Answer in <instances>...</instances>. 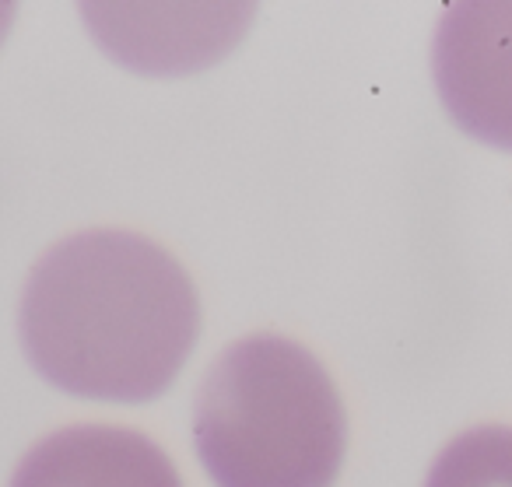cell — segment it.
Segmentation results:
<instances>
[{"instance_id": "5", "label": "cell", "mask_w": 512, "mask_h": 487, "mask_svg": "<svg viewBox=\"0 0 512 487\" xmlns=\"http://www.w3.org/2000/svg\"><path fill=\"white\" fill-rule=\"evenodd\" d=\"M425 487H512V428L477 424L449 438Z\"/></svg>"}, {"instance_id": "6", "label": "cell", "mask_w": 512, "mask_h": 487, "mask_svg": "<svg viewBox=\"0 0 512 487\" xmlns=\"http://www.w3.org/2000/svg\"><path fill=\"white\" fill-rule=\"evenodd\" d=\"M8 25H11V8H4V4H0V36L8 32Z\"/></svg>"}, {"instance_id": "3", "label": "cell", "mask_w": 512, "mask_h": 487, "mask_svg": "<svg viewBox=\"0 0 512 487\" xmlns=\"http://www.w3.org/2000/svg\"><path fill=\"white\" fill-rule=\"evenodd\" d=\"M432 71L456 127L512 151V0L453 4L435 32Z\"/></svg>"}, {"instance_id": "1", "label": "cell", "mask_w": 512, "mask_h": 487, "mask_svg": "<svg viewBox=\"0 0 512 487\" xmlns=\"http://www.w3.org/2000/svg\"><path fill=\"white\" fill-rule=\"evenodd\" d=\"M18 319L46 382L85 400L141 403L165 393L190 358L200 298L155 239L88 228L39 256Z\"/></svg>"}, {"instance_id": "4", "label": "cell", "mask_w": 512, "mask_h": 487, "mask_svg": "<svg viewBox=\"0 0 512 487\" xmlns=\"http://www.w3.org/2000/svg\"><path fill=\"white\" fill-rule=\"evenodd\" d=\"M11 487H183V480L144 431L71 424L25 452Z\"/></svg>"}, {"instance_id": "2", "label": "cell", "mask_w": 512, "mask_h": 487, "mask_svg": "<svg viewBox=\"0 0 512 487\" xmlns=\"http://www.w3.org/2000/svg\"><path fill=\"white\" fill-rule=\"evenodd\" d=\"M193 438L218 487H334L348 417L337 382L309 347L249 333L200 379Z\"/></svg>"}]
</instances>
